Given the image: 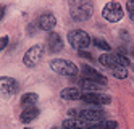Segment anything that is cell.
I'll use <instances>...</instances> for the list:
<instances>
[{"instance_id":"obj_1","label":"cell","mask_w":134,"mask_h":129,"mask_svg":"<svg viewBox=\"0 0 134 129\" xmlns=\"http://www.w3.org/2000/svg\"><path fill=\"white\" fill-rule=\"evenodd\" d=\"M68 42L73 48H76V50L82 52L84 48H87L91 45V36L82 31V29H73V31L68 32Z\"/></svg>"},{"instance_id":"obj_2","label":"cell","mask_w":134,"mask_h":129,"mask_svg":"<svg viewBox=\"0 0 134 129\" xmlns=\"http://www.w3.org/2000/svg\"><path fill=\"white\" fill-rule=\"evenodd\" d=\"M94 13V7L91 2H74L71 3V18L78 23L87 21Z\"/></svg>"},{"instance_id":"obj_3","label":"cell","mask_w":134,"mask_h":129,"mask_svg":"<svg viewBox=\"0 0 134 129\" xmlns=\"http://www.w3.org/2000/svg\"><path fill=\"white\" fill-rule=\"evenodd\" d=\"M50 68L52 71H55L57 74H62V76H68V77H74L78 74V68L76 65L70 60H63V58H57V60L50 61Z\"/></svg>"},{"instance_id":"obj_4","label":"cell","mask_w":134,"mask_h":129,"mask_svg":"<svg viewBox=\"0 0 134 129\" xmlns=\"http://www.w3.org/2000/svg\"><path fill=\"white\" fill-rule=\"evenodd\" d=\"M99 63L105 68H110V69H115L116 66H128L131 65L129 58H126L121 53H103L99 57Z\"/></svg>"},{"instance_id":"obj_5","label":"cell","mask_w":134,"mask_h":129,"mask_svg":"<svg viewBox=\"0 0 134 129\" xmlns=\"http://www.w3.org/2000/svg\"><path fill=\"white\" fill-rule=\"evenodd\" d=\"M42 58H44V45L36 44V45L27 48V52L24 53L23 65L27 66V68H36L37 65L42 61Z\"/></svg>"},{"instance_id":"obj_6","label":"cell","mask_w":134,"mask_h":129,"mask_svg":"<svg viewBox=\"0 0 134 129\" xmlns=\"http://www.w3.org/2000/svg\"><path fill=\"white\" fill-rule=\"evenodd\" d=\"M102 16L108 23H118L124 16V10H123L121 3H118V2H108L102 10Z\"/></svg>"},{"instance_id":"obj_7","label":"cell","mask_w":134,"mask_h":129,"mask_svg":"<svg viewBox=\"0 0 134 129\" xmlns=\"http://www.w3.org/2000/svg\"><path fill=\"white\" fill-rule=\"evenodd\" d=\"M105 111L103 110H95V108H86V110H78V118L89 123H100L105 120Z\"/></svg>"},{"instance_id":"obj_8","label":"cell","mask_w":134,"mask_h":129,"mask_svg":"<svg viewBox=\"0 0 134 129\" xmlns=\"http://www.w3.org/2000/svg\"><path fill=\"white\" fill-rule=\"evenodd\" d=\"M82 74L86 76V79L97 82V84H100L102 87L108 84V79L105 77L100 71H97L95 68H92V66H89V65H82Z\"/></svg>"},{"instance_id":"obj_9","label":"cell","mask_w":134,"mask_h":129,"mask_svg":"<svg viewBox=\"0 0 134 129\" xmlns=\"http://www.w3.org/2000/svg\"><path fill=\"white\" fill-rule=\"evenodd\" d=\"M81 100L86 103H91V105H108L111 102V97L107 94H100V92H97V94L86 92V94H82Z\"/></svg>"},{"instance_id":"obj_10","label":"cell","mask_w":134,"mask_h":129,"mask_svg":"<svg viewBox=\"0 0 134 129\" xmlns=\"http://www.w3.org/2000/svg\"><path fill=\"white\" fill-rule=\"evenodd\" d=\"M55 26H57V18L50 12H45V13H42L39 18H37V27H39L41 31H49V32H52V29Z\"/></svg>"},{"instance_id":"obj_11","label":"cell","mask_w":134,"mask_h":129,"mask_svg":"<svg viewBox=\"0 0 134 129\" xmlns=\"http://www.w3.org/2000/svg\"><path fill=\"white\" fill-rule=\"evenodd\" d=\"M20 91V84L16 82V79L10 76H0V92L7 95H13Z\"/></svg>"},{"instance_id":"obj_12","label":"cell","mask_w":134,"mask_h":129,"mask_svg":"<svg viewBox=\"0 0 134 129\" xmlns=\"http://www.w3.org/2000/svg\"><path fill=\"white\" fill-rule=\"evenodd\" d=\"M47 48H49V53H58L63 50V39L58 32H49L47 37Z\"/></svg>"},{"instance_id":"obj_13","label":"cell","mask_w":134,"mask_h":129,"mask_svg":"<svg viewBox=\"0 0 134 129\" xmlns=\"http://www.w3.org/2000/svg\"><path fill=\"white\" fill-rule=\"evenodd\" d=\"M91 126H92V123L79 120V118H68V120H65L62 123L63 129H87Z\"/></svg>"},{"instance_id":"obj_14","label":"cell","mask_w":134,"mask_h":129,"mask_svg":"<svg viewBox=\"0 0 134 129\" xmlns=\"http://www.w3.org/2000/svg\"><path fill=\"white\" fill-rule=\"evenodd\" d=\"M37 100H39V95L34 94V92H26L21 95L20 98V105L23 106V110L24 108H31V106H36Z\"/></svg>"},{"instance_id":"obj_15","label":"cell","mask_w":134,"mask_h":129,"mask_svg":"<svg viewBox=\"0 0 134 129\" xmlns=\"http://www.w3.org/2000/svg\"><path fill=\"white\" fill-rule=\"evenodd\" d=\"M60 95H62V98H65V100H81L82 92L78 87H65L60 92Z\"/></svg>"},{"instance_id":"obj_16","label":"cell","mask_w":134,"mask_h":129,"mask_svg":"<svg viewBox=\"0 0 134 129\" xmlns=\"http://www.w3.org/2000/svg\"><path fill=\"white\" fill-rule=\"evenodd\" d=\"M39 116V108L37 106H31V108H24L23 113L20 115V121L21 123H31L32 120H36V118Z\"/></svg>"},{"instance_id":"obj_17","label":"cell","mask_w":134,"mask_h":129,"mask_svg":"<svg viewBox=\"0 0 134 129\" xmlns=\"http://www.w3.org/2000/svg\"><path fill=\"white\" fill-rule=\"evenodd\" d=\"M79 87L82 89V91H87V92H91V94H97L99 91H100V84H97V82H94V81H89V79H82V81L79 82Z\"/></svg>"},{"instance_id":"obj_18","label":"cell","mask_w":134,"mask_h":129,"mask_svg":"<svg viewBox=\"0 0 134 129\" xmlns=\"http://www.w3.org/2000/svg\"><path fill=\"white\" fill-rule=\"evenodd\" d=\"M92 44L97 47V48H100V50H105V52H108V53H110V50H111L110 44L105 41V39H102V37H94V39H92Z\"/></svg>"},{"instance_id":"obj_19","label":"cell","mask_w":134,"mask_h":129,"mask_svg":"<svg viewBox=\"0 0 134 129\" xmlns=\"http://www.w3.org/2000/svg\"><path fill=\"white\" fill-rule=\"evenodd\" d=\"M95 129H116L118 123L116 121H111V120H103L100 123H94Z\"/></svg>"},{"instance_id":"obj_20","label":"cell","mask_w":134,"mask_h":129,"mask_svg":"<svg viewBox=\"0 0 134 129\" xmlns=\"http://www.w3.org/2000/svg\"><path fill=\"white\" fill-rule=\"evenodd\" d=\"M111 74L116 79H126L128 77V68L126 66H116L115 69H111Z\"/></svg>"},{"instance_id":"obj_21","label":"cell","mask_w":134,"mask_h":129,"mask_svg":"<svg viewBox=\"0 0 134 129\" xmlns=\"http://www.w3.org/2000/svg\"><path fill=\"white\" fill-rule=\"evenodd\" d=\"M126 10L129 13V19L134 21V0H128V2H126Z\"/></svg>"},{"instance_id":"obj_22","label":"cell","mask_w":134,"mask_h":129,"mask_svg":"<svg viewBox=\"0 0 134 129\" xmlns=\"http://www.w3.org/2000/svg\"><path fill=\"white\" fill-rule=\"evenodd\" d=\"M8 41H10V37H8V36H0V53H2L5 48H7Z\"/></svg>"},{"instance_id":"obj_23","label":"cell","mask_w":134,"mask_h":129,"mask_svg":"<svg viewBox=\"0 0 134 129\" xmlns=\"http://www.w3.org/2000/svg\"><path fill=\"white\" fill-rule=\"evenodd\" d=\"M78 55H79L81 58H86V60H94V57H92L91 53H87V52H78Z\"/></svg>"},{"instance_id":"obj_24","label":"cell","mask_w":134,"mask_h":129,"mask_svg":"<svg viewBox=\"0 0 134 129\" xmlns=\"http://www.w3.org/2000/svg\"><path fill=\"white\" fill-rule=\"evenodd\" d=\"M34 26H37V24H29V26H27V34H34L36 32V27Z\"/></svg>"},{"instance_id":"obj_25","label":"cell","mask_w":134,"mask_h":129,"mask_svg":"<svg viewBox=\"0 0 134 129\" xmlns=\"http://www.w3.org/2000/svg\"><path fill=\"white\" fill-rule=\"evenodd\" d=\"M5 12H7V8L5 7H0V21H2V18L5 16Z\"/></svg>"},{"instance_id":"obj_26","label":"cell","mask_w":134,"mask_h":129,"mask_svg":"<svg viewBox=\"0 0 134 129\" xmlns=\"http://www.w3.org/2000/svg\"><path fill=\"white\" fill-rule=\"evenodd\" d=\"M87 129H95V126H94V124H92V126H91V127H87Z\"/></svg>"},{"instance_id":"obj_27","label":"cell","mask_w":134,"mask_h":129,"mask_svg":"<svg viewBox=\"0 0 134 129\" xmlns=\"http://www.w3.org/2000/svg\"><path fill=\"white\" fill-rule=\"evenodd\" d=\"M52 129H63V127H57V126H55V127H52Z\"/></svg>"},{"instance_id":"obj_28","label":"cell","mask_w":134,"mask_h":129,"mask_svg":"<svg viewBox=\"0 0 134 129\" xmlns=\"http://www.w3.org/2000/svg\"><path fill=\"white\" fill-rule=\"evenodd\" d=\"M24 129H29V127H24Z\"/></svg>"}]
</instances>
